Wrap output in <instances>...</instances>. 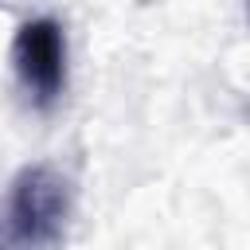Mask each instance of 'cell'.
Wrapping results in <instances>:
<instances>
[{
	"instance_id": "1",
	"label": "cell",
	"mask_w": 250,
	"mask_h": 250,
	"mask_svg": "<svg viewBox=\"0 0 250 250\" xmlns=\"http://www.w3.org/2000/svg\"><path fill=\"white\" fill-rule=\"evenodd\" d=\"M12 230L23 246H55L70 219V184L51 164H27L12 184Z\"/></svg>"
},
{
	"instance_id": "2",
	"label": "cell",
	"mask_w": 250,
	"mask_h": 250,
	"mask_svg": "<svg viewBox=\"0 0 250 250\" xmlns=\"http://www.w3.org/2000/svg\"><path fill=\"white\" fill-rule=\"evenodd\" d=\"M12 66H16L23 94L39 109L55 105V98L66 86V35H62V27L47 16L20 23V31L12 39Z\"/></svg>"
}]
</instances>
